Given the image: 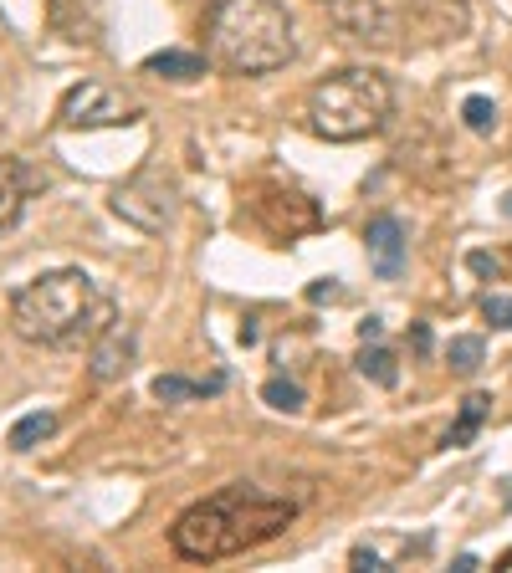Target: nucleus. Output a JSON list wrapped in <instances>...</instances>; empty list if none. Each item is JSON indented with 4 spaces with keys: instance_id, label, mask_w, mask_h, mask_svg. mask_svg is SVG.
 Segmentation results:
<instances>
[{
    "instance_id": "obj_1",
    "label": "nucleus",
    "mask_w": 512,
    "mask_h": 573,
    "mask_svg": "<svg viewBox=\"0 0 512 573\" xmlns=\"http://www.w3.org/2000/svg\"><path fill=\"white\" fill-rule=\"evenodd\" d=\"M292 517H297L292 502L267 497V492L246 487V481H236V487L185 507L175 517V527H169V548H175L185 563H221V558H236L246 548L272 543L277 533H287Z\"/></svg>"
},
{
    "instance_id": "obj_2",
    "label": "nucleus",
    "mask_w": 512,
    "mask_h": 573,
    "mask_svg": "<svg viewBox=\"0 0 512 573\" xmlns=\"http://www.w3.org/2000/svg\"><path fill=\"white\" fill-rule=\"evenodd\" d=\"M113 323V297L77 267L41 272L11 297V328L36 348H82Z\"/></svg>"
},
{
    "instance_id": "obj_3",
    "label": "nucleus",
    "mask_w": 512,
    "mask_h": 573,
    "mask_svg": "<svg viewBox=\"0 0 512 573\" xmlns=\"http://www.w3.org/2000/svg\"><path fill=\"white\" fill-rule=\"evenodd\" d=\"M205 47L236 77H267L297 57V31L282 0H210Z\"/></svg>"
},
{
    "instance_id": "obj_4",
    "label": "nucleus",
    "mask_w": 512,
    "mask_h": 573,
    "mask_svg": "<svg viewBox=\"0 0 512 573\" xmlns=\"http://www.w3.org/2000/svg\"><path fill=\"white\" fill-rule=\"evenodd\" d=\"M395 113V87L374 67H338L313 82L308 93V128L328 144H359L379 134Z\"/></svg>"
},
{
    "instance_id": "obj_5",
    "label": "nucleus",
    "mask_w": 512,
    "mask_h": 573,
    "mask_svg": "<svg viewBox=\"0 0 512 573\" xmlns=\"http://www.w3.org/2000/svg\"><path fill=\"white\" fill-rule=\"evenodd\" d=\"M62 128H123L139 118V103L113 82H77L57 108Z\"/></svg>"
},
{
    "instance_id": "obj_6",
    "label": "nucleus",
    "mask_w": 512,
    "mask_h": 573,
    "mask_svg": "<svg viewBox=\"0 0 512 573\" xmlns=\"http://www.w3.org/2000/svg\"><path fill=\"white\" fill-rule=\"evenodd\" d=\"M318 6L328 11V21L364 41V47H390L395 31H400V6L395 0H318Z\"/></svg>"
},
{
    "instance_id": "obj_7",
    "label": "nucleus",
    "mask_w": 512,
    "mask_h": 573,
    "mask_svg": "<svg viewBox=\"0 0 512 573\" xmlns=\"http://www.w3.org/2000/svg\"><path fill=\"white\" fill-rule=\"evenodd\" d=\"M113 210L123 220H134L139 231L159 236V231H169V220H175V190L164 180H154V174H139V180H128L123 190H113Z\"/></svg>"
},
{
    "instance_id": "obj_8",
    "label": "nucleus",
    "mask_w": 512,
    "mask_h": 573,
    "mask_svg": "<svg viewBox=\"0 0 512 573\" xmlns=\"http://www.w3.org/2000/svg\"><path fill=\"white\" fill-rule=\"evenodd\" d=\"M251 210H256V220H262L272 236H287V241L318 226V210H313L308 195H272V200H256Z\"/></svg>"
},
{
    "instance_id": "obj_9",
    "label": "nucleus",
    "mask_w": 512,
    "mask_h": 573,
    "mask_svg": "<svg viewBox=\"0 0 512 573\" xmlns=\"http://www.w3.org/2000/svg\"><path fill=\"white\" fill-rule=\"evenodd\" d=\"M364 241H369V267H374L384 282H395V277L405 272V226H400L395 215H374L369 231H364Z\"/></svg>"
},
{
    "instance_id": "obj_10",
    "label": "nucleus",
    "mask_w": 512,
    "mask_h": 573,
    "mask_svg": "<svg viewBox=\"0 0 512 573\" xmlns=\"http://www.w3.org/2000/svg\"><path fill=\"white\" fill-rule=\"evenodd\" d=\"M88 348H93V379L98 384H113V379L128 374V364H134V328H123L113 318Z\"/></svg>"
},
{
    "instance_id": "obj_11",
    "label": "nucleus",
    "mask_w": 512,
    "mask_h": 573,
    "mask_svg": "<svg viewBox=\"0 0 512 573\" xmlns=\"http://www.w3.org/2000/svg\"><path fill=\"white\" fill-rule=\"evenodd\" d=\"M26 169H21V159H0V231H11L16 220H21V210H26Z\"/></svg>"
},
{
    "instance_id": "obj_12",
    "label": "nucleus",
    "mask_w": 512,
    "mask_h": 573,
    "mask_svg": "<svg viewBox=\"0 0 512 573\" xmlns=\"http://www.w3.org/2000/svg\"><path fill=\"white\" fill-rule=\"evenodd\" d=\"M144 72L175 77V82H195V77H205V57H195V52H159V57L144 62Z\"/></svg>"
},
{
    "instance_id": "obj_13",
    "label": "nucleus",
    "mask_w": 512,
    "mask_h": 573,
    "mask_svg": "<svg viewBox=\"0 0 512 573\" xmlns=\"http://www.w3.org/2000/svg\"><path fill=\"white\" fill-rule=\"evenodd\" d=\"M487 410H492V400H487V394H466V400H461V420L451 425V435H446V446H466V440H472V435L482 430Z\"/></svg>"
},
{
    "instance_id": "obj_14",
    "label": "nucleus",
    "mask_w": 512,
    "mask_h": 573,
    "mask_svg": "<svg viewBox=\"0 0 512 573\" xmlns=\"http://www.w3.org/2000/svg\"><path fill=\"white\" fill-rule=\"evenodd\" d=\"M57 430V415L52 410H31V415H21L16 425H11V451H31L36 440H47Z\"/></svg>"
},
{
    "instance_id": "obj_15",
    "label": "nucleus",
    "mask_w": 512,
    "mask_h": 573,
    "mask_svg": "<svg viewBox=\"0 0 512 573\" xmlns=\"http://www.w3.org/2000/svg\"><path fill=\"white\" fill-rule=\"evenodd\" d=\"M359 374L374 379V384H384V389L400 384V369H395V354H390V348H364V354H359Z\"/></svg>"
},
{
    "instance_id": "obj_16",
    "label": "nucleus",
    "mask_w": 512,
    "mask_h": 573,
    "mask_svg": "<svg viewBox=\"0 0 512 573\" xmlns=\"http://www.w3.org/2000/svg\"><path fill=\"white\" fill-rule=\"evenodd\" d=\"M210 389H221V379H210V384H190V379H175V374H159V379H154V394H159L164 405L200 400V394H210Z\"/></svg>"
},
{
    "instance_id": "obj_17",
    "label": "nucleus",
    "mask_w": 512,
    "mask_h": 573,
    "mask_svg": "<svg viewBox=\"0 0 512 573\" xmlns=\"http://www.w3.org/2000/svg\"><path fill=\"white\" fill-rule=\"evenodd\" d=\"M446 364H451V374L472 379V374L482 369V338H451V348H446Z\"/></svg>"
},
{
    "instance_id": "obj_18",
    "label": "nucleus",
    "mask_w": 512,
    "mask_h": 573,
    "mask_svg": "<svg viewBox=\"0 0 512 573\" xmlns=\"http://www.w3.org/2000/svg\"><path fill=\"white\" fill-rule=\"evenodd\" d=\"M461 118H466V128H472V134H492V128H497L492 98H466V103H461Z\"/></svg>"
},
{
    "instance_id": "obj_19",
    "label": "nucleus",
    "mask_w": 512,
    "mask_h": 573,
    "mask_svg": "<svg viewBox=\"0 0 512 573\" xmlns=\"http://www.w3.org/2000/svg\"><path fill=\"white\" fill-rule=\"evenodd\" d=\"M262 400L272 410H303V389L287 384V379H272V384H262Z\"/></svg>"
},
{
    "instance_id": "obj_20",
    "label": "nucleus",
    "mask_w": 512,
    "mask_h": 573,
    "mask_svg": "<svg viewBox=\"0 0 512 573\" xmlns=\"http://www.w3.org/2000/svg\"><path fill=\"white\" fill-rule=\"evenodd\" d=\"M482 318H487L492 328H512V297L487 292V297H482Z\"/></svg>"
},
{
    "instance_id": "obj_21",
    "label": "nucleus",
    "mask_w": 512,
    "mask_h": 573,
    "mask_svg": "<svg viewBox=\"0 0 512 573\" xmlns=\"http://www.w3.org/2000/svg\"><path fill=\"white\" fill-rule=\"evenodd\" d=\"M472 272H497V256H487V251H472Z\"/></svg>"
}]
</instances>
